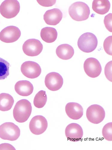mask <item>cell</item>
<instances>
[{
    "instance_id": "obj_10",
    "label": "cell",
    "mask_w": 112,
    "mask_h": 150,
    "mask_svg": "<svg viewBox=\"0 0 112 150\" xmlns=\"http://www.w3.org/2000/svg\"><path fill=\"white\" fill-rule=\"evenodd\" d=\"M21 35V31L18 27L13 26H8L0 32V40L5 43H13L17 41Z\"/></svg>"
},
{
    "instance_id": "obj_22",
    "label": "cell",
    "mask_w": 112,
    "mask_h": 150,
    "mask_svg": "<svg viewBox=\"0 0 112 150\" xmlns=\"http://www.w3.org/2000/svg\"><path fill=\"white\" fill-rule=\"evenodd\" d=\"M10 64L7 61L0 57V80H4L8 76Z\"/></svg>"
},
{
    "instance_id": "obj_5",
    "label": "cell",
    "mask_w": 112,
    "mask_h": 150,
    "mask_svg": "<svg viewBox=\"0 0 112 150\" xmlns=\"http://www.w3.org/2000/svg\"><path fill=\"white\" fill-rule=\"evenodd\" d=\"M20 9V4L18 1L6 0L0 6V13L4 17L10 19L16 17Z\"/></svg>"
},
{
    "instance_id": "obj_7",
    "label": "cell",
    "mask_w": 112,
    "mask_h": 150,
    "mask_svg": "<svg viewBox=\"0 0 112 150\" xmlns=\"http://www.w3.org/2000/svg\"><path fill=\"white\" fill-rule=\"evenodd\" d=\"M84 69L87 75L90 78L98 77L102 71V67L99 62L96 58L87 59L84 64Z\"/></svg>"
},
{
    "instance_id": "obj_20",
    "label": "cell",
    "mask_w": 112,
    "mask_h": 150,
    "mask_svg": "<svg viewBox=\"0 0 112 150\" xmlns=\"http://www.w3.org/2000/svg\"><path fill=\"white\" fill-rule=\"evenodd\" d=\"M14 103V98L10 95L5 93L0 94V110H9L13 106Z\"/></svg>"
},
{
    "instance_id": "obj_3",
    "label": "cell",
    "mask_w": 112,
    "mask_h": 150,
    "mask_svg": "<svg viewBox=\"0 0 112 150\" xmlns=\"http://www.w3.org/2000/svg\"><path fill=\"white\" fill-rule=\"evenodd\" d=\"M98 44L96 36L91 33H86L81 35L78 39V45L82 52L91 53L94 50Z\"/></svg>"
},
{
    "instance_id": "obj_16",
    "label": "cell",
    "mask_w": 112,
    "mask_h": 150,
    "mask_svg": "<svg viewBox=\"0 0 112 150\" xmlns=\"http://www.w3.org/2000/svg\"><path fill=\"white\" fill-rule=\"evenodd\" d=\"M15 88L16 92L19 95L27 96L31 94L34 90L32 84L26 80L20 81L15 84Z\"/></svg>"
},
{
    "instance_id": "obj_25",
    "label": "cell",
    "mask_w": 112,
    "mask_h": 150,
    "mask_svg": "<svg viewBox=\"0 0 112 150\" xmlns=\"http://www.w3.org/2000/svg\"><path fill=\"white\" fill-rule=\"evenodd\" d=\"M112 13H109L106 16L104 20L105 26L110 32H112Z\"/></svg>"
},
{
    "instance_id": "obj_15",
    "label": "cell",
    "mask_w": 112,
    "mask_h": 150,
    "mask_svg": "<svg viewBox=\"0 0 112 150\" xmlns=\"http://www.w3.org/2000/svg\"><path fill=\"white\" fill-rule=\"evenodd\" d=\"M65 111L67 116L71 119L78 120L83 115V110L80 104L76 103H69L65 107Z\"/></svg>"
},
{
    "instance_id": "obj_12",
    "label": "cell",
    "mask_w": 112,
    "mask_h": 150,
    "mask_svg": "<svg viewBox=\"0 0 112 150\" xmlns=\"http://www.w3.org/2000/svg\"><path fill=\"white\" fill-rule=\"evenodd\" d=\"M45 83L46 87L49 90L56 91L61 88L64 83V80L59 73L52 72L46 75Z\"/></svg>"
},
{
    "instance_id": "obj_9",
    "label": "cell",
    "mask_w": 112,
    "mask_h": 150,
    "mask_svg": "<svg viewBox=\"0 0 112 150\" xmlns=\"http://www.w3.org/2000/svg\"><path fill=\"white\" fill-rule=\"evenodd\" d=\"M43 47L41 42L35 39H29L23 44L22 50L26 55L30 57L38 55L42 51Z\"/></svg>"
},
{
    "instance_id": "obj_17",
    "label": "cell",
    "mask_w": 112,
    "mask_h": 150,
    "mask_svg": "<svg viewBox=\"0 0 112 150\" xmlns=\"http://www.w3.org/2000/svg\"><path fill=\"white\" fill-rule=\"evenodd\" d=\"M56 54L60 58L63 60H68L73 56L74 50L73 47L69 44H62L57 48Z\"/></svg>"
},
{
    "instance_id": "obj_6",
    "label": "cell",
    "mask_w": 112,
    "mask_h": 150,
    "mask_svg": "<svg viewBox=\"0 0 112 150\" xmlns=\"http://www.w3.org/2000/svg\"><path fill=\"white\" fill-rule=\"evenodd\" d=\"M86 116L88 120L94 124H98L102 122L105 117L104 108L98 105H93L87 109Z\"/></svg>"
},
{
    "instance_id": "obj_11",
    "label": "cell",
    "mask_w": 112,
    "mask_h": 150,
    "mask_svg": "<svg viewBox=\"0 0 112 150\" xmlns=\"http://www.w3.org/2000/svg\"><path fill=\"white\" fill-rule=\"evenodd\" d=\"M48 123L46 118L41 115L36 116L31 120L29 125L31 132L34 134L39 135L46 130Z\"/></svg>"
},
{
    "instance_id": "obj_28",
    "label": "cell",
    "mask_w": 112,
    "mask_h": 150,
    "mask_svg": "<svg viewBox=\"0 0 112 150\" xmlns=\"http://www.w3.org/2000/svg\"><path fill=\"white\" fill-rule=\"evenodd\" d=\"M0 150H16L14 146L8 144L0 145Z\"/></svg>"
},
{
    "instance_id": "obj_27",
    "label": "cell",
    "mask_w": 112,
    "mask_h": 150,
    "mask_svg": "<svg viewBox=\"0 0 112 150\" xmlns=\"http://www.w3.org/2000/svg\"><path fill=\"white\" fill-rule=\"evenodd\" d=\"M39 4L44 7L51 6L56 3V1H37Z\"/></svg>"
},
{
    "instance_id": "obj_21",
    "label": "cell",
    "mask_w": 112,
    "mask_h": 150,
    "mask_svg": "<svg viewBox=\"0 0 112 150\" xmlns=\"http://www.w3.org/2000/svg\"><path fill=\"white\" fill-rule=\"evenodd\" d=\"M47 99L46 92L43 91H40L35 96L34 100V105L37 108H43L46 104Z\"/></svg>"
},
{
    "instance_id": "obj_19",
    "label": "cell",
    "mask_w": 112,
    "mask_h": 150,
    "mask_svg": "<svg viewBox=\"0 0 112 150\" xmlns=\"http://www.w3.org/2000/svg\"><path fill=\"white\" fill-rule=\"evenodd\" d=\"M42 40L46 42L51 43L54 42L57 37V32L55 28L47 27L43 28L41 33Z\"/></svg>"
},
{
    "instance_id": "obj_14",
    "label": "cell",
    "mask_w": 112,
    "mask_h": 150,
    "mask_svg": "<svg viewBox=\"0 0 112 150\" xmlns=\"http://www.w3.org/2000/svg\"><path fill=\"white\" fill-rule=\"evenodd\" d=\"M63 14L59 9L55 8L47 11L44 15L46 23L50 25H56L63 18Z\"/></svg>"
},
{
    "instance_id": "obj_1",
    "label": "cell",
    "mask_w": 112,
    "mask_h": 150,
    "mask_svg": "<svg viewBox=\"0 0 112 150\" xmlns=\"http://www.w3.org/2000/svg\"><path fill=\"white\" fill-rule=\"evenodd\" d=\"M32 110L31 103L28 100L23 99L16 104L13 112L15 120L19 123L27 121L30 117Z\"/></svg>"
},
{
    "instance_id": "obj_8",
    "label": "cell",
    "mask_w": 112,
    "mask_h": 150,
    "mask_svg": "<svg viewBox=\"0 0 112 150\" xmlns=\"http://www.w3.org/2000/svg\"><path fill=\"white\" fill-rule=\"evenodd\" d=\"M21 71L25 76L34 79L39 77L41 73V69L36 62L32 61L24 62L22 65Z\"/></svg>"
},
{
    "instance_id": "obj_4",
    "label": "cell",
    "mask_w": 112,
    "mask_h": 150,
    "mask_svg": "<svg viewBox=\"0 0 112 150\" xmlns=\"http://www.w3.org/2000/svg\"><path fill=\"white\" fill-rule=\"evenodd\" d=\"M20 134V128L13 123L6 122L0 126V137L2 139L15 141L19 138Z\"/></svg>"
},
{
    "instance_id": "obj_13",
    "label": "cell",
    "mask_w": 112,
    "mask_h": 150,
    "mask_svg": "<svg viewBox=\"0 0 112 150\" xmlns=\"http://www.w3.org/2000/svg\"><path fill=\"white\" fill-rule=\"evenodd\" d=\"M65 133L68 139L74 142L80 141L83 134L81 127L76 123H71L69 124L66 129Z\"/></svg>"
},
{
    "instance_id": "obj_24",
    "label": "cell",
    "mask_w": 112,
    "mask_h": 150,
    "mask_svg": "<svg viewBox=\"0 0 112 150\" xmlns=\"http://www.w3.org/2000/svg\"><path fill=\"white\" fill-rule=\"evenodd\" d=\"M112 36L108 37L104 40V47L106 52L108 54L112 56Z\"/></svg>"
},
{
    "instance_id": "obj_26",
    "label": "cell",
    "mask_w": 112,
    "mask_h": 150,
    "mask_svg": "<svg viewBox=\"0 0 112 150\" xmlns=\"http://www.w3.org/2000/svg\"><path fill=\"white\" fill-rule=\"evenodd\" d=\"M105 74L107 79L112 81V61L109 62L106 64L105 68Z\"/></svg>"
},
{
    "instance_id": "obj_18",
    "label": "cell",
    "mask_w": 112,
    "mask_h": 150,
    "mask_svg": "<svg viewBox=\"0 0 112 150\" xmlns=\"http://www.w3.org/2000/svg\"><path fill=\"white\" fill-rule=\"evenodd\" d=\"M110 4L108 0H94L92 4V8L96 13L104 15L109 11Z\"/></svg>"
},
{
    "instance_id": "obj_23",
    "label": "cell",
    "mask_w": 112,
    "mask_h": 150,
    "mask_svg": "<svg viewBox=\"0 0 112 150\" xmlns=\"http://www.w3.org/2000/svg\"><path fill=\"white\" fill-rule=\"evenodd\" d=\"M102 135L104 138L107 141H112V123L109 122L104 126L102 129Z\"/></svg>"
},
{
    "instance_id": "obj_2",
    "label": "cell",
    "mask_w": 112,
    "mask_h": 150,
    "mask_svg": "<svg viewBox=\"0 0 112 150\" xmlns=\"http://www.w3.org/2000/svg\"><path fill=\"white\" fill-rule=\"evenodd\" d=\"M69 12L73 20L80 21L86 20L89 18L90 10L89 6L85 3L77 2L70 6Z\"/></svg>"
}]
</instances>
